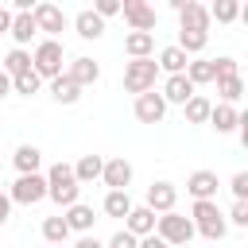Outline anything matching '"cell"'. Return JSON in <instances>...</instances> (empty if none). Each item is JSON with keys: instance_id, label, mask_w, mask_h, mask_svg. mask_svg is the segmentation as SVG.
Instances as JSON below:
<instances>
[{"instance_id": "obj_1", "label": "cell", "mask_w": 248, "mask_h": 248, "mask_svg": "<svg viewBox=\"0 0 248 248\" xmlns=\"http://www.w3.org/2000/svg\"><path fill=\"white\" fill-rule=\"evenodd\" d=\"M43 178H46V198H50L54 205H62V209L78 205L81 186H78V178H74V167H70V163H54Z\"/></svg>"}, {"instance_id": "obj_2", "label": "cell", "mask_w": 248, "mask_h": 248, "mask_svg": "<svg viewBox=\"0 0 248 248\" xmlns=\"http://www.w3.org/2000/svg\"><path fill=\"white\" fill-rule=\"evenodd\" d=\"M190 221H194V232H202L205 240H225V232H229V221L217 209V202H194Z\"/></svg>"}, {"instance_id": "obj_3", "label": "cell", "mask_w": 248, "mask_h": 248, "mask_svg": "<svg viewBox=\"0 0 248 248\" xmlns=\"http://www.w3.org/2000/svg\"><path fill=\"white\" fill-rule=\"evenodd\" d=\"M155 236L167 244V248H174V244H190L194 240V221L190 217H182V213H159L155 217Z\"/></svg>"}, {"instance_id": "obj_4", "label": "cell", "mask_w": 248, "mask_h": 248, "mask_svg": "<svg viewBox=\"0 0 248 248\" xmlns=\"http://www.w3.org/2000/svg\"><path fill=\"white\" fill-rule=\"evenodd\" d=\"M155 78H159V66H155V58H132L128 66H124V89L128 93H151L155 89Z\"/></svg>"}, {"instance_id": "obj_5", "label": "cell", "mask_w": 248, "mask_h": 248, "mask_svg": "<svg viewBox=\"0 0 248 248\" xmlns=\"http://www.w3.org/2000/svg\"><path fill=\"white\" fill-rule=\"evenodd\" d=\"M31 70L39 74V78H58L62 74V43L58 39H43L39 46H35V54H31Z\"/></svg>"}, {"instance_id": "obj_6", "label": "cell", "mask_w": 248, "mask_h": 248, "mask_svg": "<svg viewBox=\"0 0 248 248\" xmlns=\"http://www.w3.org/2000/svg\"><path fill=\"white\" fill-rule=\"evenodd\" d=\"M170 8L178 12V31H198V35H209V8L198 4V0H170Z\"/></svg>"}, {"instance_id": "obj_7", "label": "cell", "mask_w": 248, "mask_h": 248, "mask_svg": "<svg viewBox=\"0 0 248 248\" xmlns=\"http://www.w3.org/2000/svg\"><path fill=\"white\" fill-rule=\"evenodd\" d=\"M16 205H39L46 198V178L43 174H19L12 182V194H8Z\"/></svg>"}, {"instance_id": "obj_8", "label": "cell", "mask_w": 248, "mask_h": 248, "mask_svg": "<svg viewBox=\"0 0 248 248\" xmlns=\"http://www.w3.org/2000/svg\"><path fill=\"white\" fill-rule=\"evenodd\" d=\"M31 19H35V31H46L50 39H54V35H62V31H66V23H70V19H66V12H62L58 4H35V8H31Z\"/></svg>"}, {"instance_id": "obj_9", "label": "cell", "mask_w": 248, "mask_h": 248, "mask_svg": "<svg viewBox=\"0 0 248 248\" xmlns=\"http://www.w3.org/2000/svg\"><path fill=\"white\" fill-rule=\"evenodd\" d=\"M120 12H124L128 27H132V31H143V35H151V31H155V23H159L155 8H151V4H143V0H124V4H120Z\"/></svg>"}, {"instance_id": "obj_10", "label": "cell", "mask_w": 248, "mask_h": 248, "mask_svg": "<svg viewBox=\"0 0 248 248\" xmlns=\"http://www.w3.org/2000/svg\"><path fill=\"white\" fill-rule=\"evenodd\" d=\"M132 112H136V120H140V124H159V120L167 116V101L151 89V93H140V97H136Z\"/></svg>"}, {"instance_id": "obj_11", "label": "cell", "mask_w": 248, "mask_h": 248, "mask_svg": "<svg viewBox=\"0 0 248 248\" xmlns=\"http://www.w3.org/2000/svg\"><path fill=\"white\" fill-rule=\"evenodd\" d=\"M101 182H105L108 190H128V186H132V163H128L124 155H120V159H105Z\"/></svg>"}, {"instance_id": "obj_12", "label": "cell", "mask_w": 248, "mask_h": 248, "mask_svg": "<svg viewBox=\"0 0 248 248\" xmlns=\"http://www.w3.org/2000/svg\"><path fill=\"white\" fill-rule=\"evenodd\" d=\"M217 190H221V182H217L213 170H194V174L186 178V194H190L194 202H213Z\"/></svg>"}, {"instance_id": "obj_13", "label": "cell", "mask_w": 248, "mask_h": 248, "mask_svg": "<svg viewBox=\"0 0 248 248\" xmlns=\"http://www.w3.org/2000/svg\"><path fill=\"white\" fill-rule=\"evenodd\" d=\"M174 202H178V190H174L170 182H151V186H147V202H143V205H147L155 217H159V213H170Z\"/></svg>"}, {"instance_id": "obj_14", "label": "cell", "mask_w": 248, "mask_h": 248, "mask_svg": "<svg viewBox=\"0 0 248 248\" xmlns=\"http://www.w3.org/2000/svg\"><path fill=\"white\" fill-rule=\"evenodd\" d=\"M124 232H132L136 240L151 236V232H155V213H151L147 205H132L128 217H124Z\"/></svg>"}, {"instance_id": "obj_15", "label": "cell", "mask_w": 248, "mask_h": 248, "mask_svg": "<svg viewBox=\"0 0 248 248\" xmlns=\"http://www.w3.org/2000/svg\"><path fill=\"white\" fill-rule=\"evenodd\" d=\"M66 78H70L78 89H85V85H93V81L101 78V66H97L93 58H85V54H81V58H70V66H66Z\"/></svg>"}, {"instance_id": "obj_16", "label": "cell", "mask_w": 248, "mask_h": 248, "mask_svg": "<svg viewBox=\"0 0 248 248\" xmlns=\"http://www.w3.org/2000/svg\"><path fill=\"white\" fill-rule=\"evenodd\" d=\"M167 105H186L190 97H194V85L186 81V74H170L167 81H163V93H159Z\"/></svg>"}, {"instance_id": "obj_17", "label": "cell", "mask_w": 248, "mask_h": 248, "mask_svg": "<svg viewBox=\"0 0 248 248\" xmlns=\"http://www.w3.org/2000/svg\"><path fill=\"white\" fill-rule=\"evenodd\" d=\"M74 31H78L81 39H101V35H105V19H101L93 8H81V12L74 16Z\"/></svg>"}, {"instance_id": "obj_18", "label": "cell", "mask_w": 248, "mask_h": 248, "mask_svg": "<svg viewBox=\"0 0 248 248\" xmlns=\"http://www.w3.org/2000/svg\"><path fill=\"white\" fill-rule=\"evenodd\" d=\"M209 124L217 128V136H229V132H236V124H240V112H236V105H213V108H209Z\"/></svg>"}, {"instance_id": "obj_19", "label": "cell", "mask_w": 248, "mask_h": 248, "mask_svg": "<svg viewBox=\"0 0 248 248\" xmlns=\"http://www.w3.org/2000/svg\"><path fill=\"white\" fill-rule=\"evenodd\" d=\"M12 163H16L19 174H39V167H43V151H39L35 143H19L16 155H12Z\"/></svg>"}, {"instance_id": "obj_20", "label": "cell", "mask_w": 248, "mask_h": 248, "mask_svg": "<svg viewBox=\"0 0 248 248\" xmlns=\"http://www.w3.org/2000/svg\"><path fill=\"white\" fill-rule=\"evenodd\" d=\"M62 221L70 225V232H81V236H85V232L93 229V221H97V217H93V205L78 202V205H70V209L62 213Z\"/></svg>"}, {"instance_id": "obj_21", "label": "cell", "mask_w": 248, "mask_h": 248, "mask_svg": "<svg viewBox=\"0 0 248 248\" xmlns=\"http://www.w3.org/2000/svg\"><path fill=\"white\" fill-rule=\"evenodd\" d=\"M124 54H128V58H151V54H155V35L128 31V35H124Z\"/></svg>"}, {"instance_id": "obj_22", "label": "cell", "mask_w": 248, "mask_h": 248, "mask_svg": "<svg viewBox=\"0 0 248 248\" xmlns=\"http://www.w3.org/2000/svg\"><path fill=\"white\" fill-rule=\"evenodd\" d=\"M8 35H12V39H16V46L23 50V46L31 43V35H39V31H35L31 12H16V16H12V31H8Z\"/></svg>"}, {"instance_id": "obj_23", "label": "cell", "mask_w": 248, "mask_h": 248, "mask_svg": "<svg viewBox=\"0 0 248 248\" xmlns=\"http://www.w3.org/2000/svg\"><path fill=\"white\" fill-rule=\"evenodd\" d=\"M0 70L8 74V78H23V74H31V54L27 50H8L4 58H0Z\"/></svg>"}, {"instance_id": "obj_24", "label": "cell", "mask_w": 248, "mask_h": 248, "mask_svg": "<svg viewBox=\"0 0 248 248\" xmlns=\"http://www.w3.org/2000/svg\"><path fill=\"white\" fill-rule=\"evenodd\" d=\"M155 66H159V70H167V78H170V74H186L190 58H186V54H182L178 46H163V50H159V62H155Z\"/></svg>"}, {"instance_id": "obj_25", "label": "cell", "mask_w": 248, "mask_h": 248, "mask_svg": "<svg viewBox=\"0 0 248 248\" xmlns=\"http://www.w3.org/2000/svg\"><path fill=\"white\" fill-rule=\"evenodd\" d=\"M101 167H105L101 155H81V159L74 163V178H78V186H81V182H97V178H101Z\"/></svg>"}, {"instance_id": "obj_26", "label": "cell", "mask_w": 248, "mask_h": 248, "mask_svg": "<svg viewBox=\"0 0 248 248\" xmlns=\"http://www.w3.org/2000/svg\"><path fill=\"white\" fill-rule=\"evenodd\" d=\"M186 81L198 89V85H209L213 81V58H194L190 66H186Z\"/></svg>"}, {"instance_id": "obj_27", "label": "cell", "mask_w": 248, "mask_h": 248, "mask_svg": "<svg viewBox=\"0 0 248 248\" xmlns=\"http://www.w3.org/2000/svg\"><path fill=\"white\" fill-rule=\"evenodd\" d=\"M50 97H54L58 105H74V101L81 97V89H78V85H74V81H70L66 74H58V78L50 81Z\"/></svg>"}, {"instance_id": "obj_28", "label": "cell", "mask_w": 248, "mask_h": 248, "mask_svg": "<svg viewBox=\"0 0 248 248\" xmlns=\"http://www.w3.org/2000/svg\"><path fill=\"white\" fill-rule=\"evenodd\" d=\"M101 209H105L108 217H128V209H132V198H128V190H108Z\"/></svg>"}, {"instance_id": "obj_29", "label": "cell", "mask_w": 248, "mask_h": 248, "mask_svg": "<svg viewBox=\"0 0 248 248\" xmlns=\"http://www.w3.org/2000/svg\"><path fill=\"white\" fill-rule=\"evenodd\" d=\"M66 236H70V225L62 221V213H58V217H46V221H43V240H46L50 248H54V244H66Z\"/></svg>"}, {"instance_id": "obj_30", "label": "cell", "mask_w": 248, "mask_h": 248, "mask_svg": "<svg viewBox=\"0 0 248 248\" xmlns=\"http://www.w3.org/2000/svg\"><path fill=\"white\" fill-rule=\"evenodd\" d=\"M217 93H221V105H236L240 97H244V78L236 74V78H221L217 81Z\"/></svg>"}, {"instance_id": "obj_31", "label": "cell", "mask_w": 248, "mask_h": 248, "mask_svg": "<svg viewBox=\"0 0 248 248\" xmlns=\"http://www.w3.org/2000/svg\"><path fill=\"white\" fill-rule=\"evenodd\" d=\"M182 108H186V124H205V120H209V108H213V105H209V101H205L202 93H194V97H190V101H186Z\"/></svg>"}, {"instance_id": "obj_32", "label": "cell", "mask_w": 248, "mask_h": 248, "mask_svg": "<svg viewBox=\"0 0 248 248\" xmlns=\"http://www.w3.org/2000/svg\"><path fill=\"white\" fill-rule=\"evenodd\" d=\"M209 19H217V23H232V19H240V4H236V0H217V4L209 8Z\"/></svg>"}, {"instance_id": "obj_33", "label": "cell", "mask_w": 248, "mask_h": 248, "mask_svg": "<svg viewBox=\"0 0 248 248\" xmlns=\"http://www.w3.org/2000/svg\"><path fill=\"white\" fill-rule=\"evenodd\" d=\"M39 85H43V78L31 70V74H23V78H12V93H19V97H31V93H39Z\"/></svg>"}, {"instance_id": "obj_34", "label": "cell", "mask_w": 248, "mask_h": 248, "mask_svg": "<svg viewBox=\"0 0 248 248\" xmlns=\"http://www.w3.org/2000/svg\"><path fill=\"white\" fill-rule=\"evenodd\" d=\"M240 74V66H236V58H229V54H221V58H213V81H221V78H236Z\"/></svg>"}, {"instance_id": "obj_35", "label": "cell", "mask_w": 248, "mask_h": 248, "mask_svg": "<svg viewBox=\"0 0 248 248\" xmlns=\"http://www.w3.org/2000/svg\"><path fill=\"white\" fill-rule=\"evenodd\" d=\"M229 190H232V198H236V202H248V170H236V174H232V182H229Z\"/></svg>"}, {"instance_id": "obj_36", "label": "cell", "mask_w": 248, "mask_h": 248, "mask_svg": "<svg viewBox=\"0 0 248 248\" xmlns=\"http://www.w3.org/2000/svg\"><path fill=\"white\" fill-rule=\"evenodd\" d=\"M229 221H232V225H240V229H248V202H232Z\"/></svg>"}, {"instance_id": "obj_37", "label": "cell", "mask_w": 248, "mask_h": 248, "mask_svg": "<svg viewBox=\"0 0 248 248\" xmlns=\"http://www.w3.org/2000/svg\"><path fill=\"white\" fill-rule=\"evenodd\" d=\"M105 248H140V240H136L132 232H124V229H120V232H116V236H112Z\"/></svg>"}, {"instance_id": "obj_38", "label": "cell", "mask_w": 248, "mask_h": 248, "mask_svg": "<svg viewBox=\"0 0 248 248\" xmlns=\"http://www.w3.org/2000/svg\"><path fill=\"white\" fill-rule=\"evenodd\" d=\"M93 12H97L101 19H108V16H116V12H120V0H97V4H93Z\"/></svg>"}, {"instance_id": "obj_39", "label": "cell", "mask_w": 248, "mask_h": 248, "mask_svg": "<svg viewBox=\"0 0 248 248\" xmlns=\"http://www.w3.org/2000/svg\"><path fill=\"white\" fill-rule=\"evenodd\" d=\"M12 16H16V12L0 4V35H4V31H12Z\"/></svg>"}, {"instance_id": "obj_40", "label": "cell", "mask_w": 248, "mask_h": 248, "mask_svg": "<svg viewBox=\"0 0 248 248\" xmlns=\"http://www.w3.org/2000/svg\"><path fill=\"white\" fill-rule=\"evenodd\" d=\"M74 248H105V244H101V240H97L93 232H85V236H81V240H78Z\"/></svg>"}, {"instance_id": "obj_41", "label": "cell", "mask_w": 248, "mask_h": 248, "mask_svg": "<svg viewBox=\"0 0 248 248\" xmlns=\"http://www.w3.org/2000/svg\"><path fill=\"white\" fill-rule=\"evenodd\" d=\"M8 213H12V198H8V194H0V225L8 221Z\"/></svg>"}, {"instance_id": "obj_42", "label": "cell", "mask_w": 248, "mask_h": 248, "mask_svg": "<svg viewBox=\"0 0 248 248\" xmlns=\"http://www.w3.org/2000/svg\"><path fill=\"white\" fill-rule=\"evenodd\" d=\"M140 248H167V244H163V240L151 232V236H143V240H140Z\"/></svg>"}, {"instance_id": "obj_43", "label": "cell", "mask_w": 248, "mask_h": 248, "mask_svg": "<svg viewBox=\"0 0 248 248\" xmlns=\"http://www.w3.org/2000/svg\"><path fill=\"white\" fill-rule=\"evenodd\" d=\"M8 93H12V78H8V74H4V70H0V101H4V97H8Z\"/></svg>"}, {"instance_id": "obj_44", "label": "cell", "mask_w": 248, "mask_h": 248, "mask_svg": "<svg viewBox=\"0 0 248 248\" xmlns=\"http://www.w3.org/2000/svg\"><path fill=\"white\" fill-rule=\"evenodd\" d=\"M54 248H66V244H54Z\"/></svg>"}]
</instances>
